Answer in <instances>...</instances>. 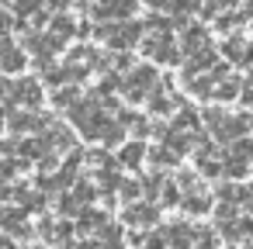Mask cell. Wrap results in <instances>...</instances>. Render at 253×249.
Listing matches in <instances>:
<instances>
[{
  "label": "cell",
  "mask_w": 253,
  "mask_h": 249,
  "mask_svg": "<svg viewBox=\"0 0 253 249\" xmlns=\"http://www.w3.org/2000/svg\"><path fill=\"white\" fill-rule=\"evenodd\" d=\"M153 80H156V73L153 70H135V76H132V97H142V90H149L153 87Z\"/></svg>",
  "instance_id": "obj_1"
},
{
  "label": "cell",
  "mask_w": 253,
  "mask_h": 249,
  "mask_svg": "<svg viewBox=\"0 0 253 249\" xmlns=\"http://www.w3.org/2000/svg\"><path fill=\"white\" fill-rule=\"evenodd\" d=\"M39 4H42V0H18V11H21V14H28V11H32V7H39Z\"/></svg>",
  "instance_id": "obj_5"
},
{
  "label": "cell",
  "mask_w": 253,
  "mask_h": 249,
  "mask_svg": "<svg viewBox=\"0 0 253 249\" xmlns=\"http://www.w3.org/2000/svg\"><path fill=\"white\" fill-rule=\"evenodd\" d=\"M70 32H73V21H70V18H56V35H63V38H66Z\"/></svg>",
  "instance_id": "obj_4"
},
{
  "label": "cell",
  "mask_w": 253,
  "mask_h": 249,
  "mask_svg": "<svg viewBox=\"0 0 253 249\" xmlns=\"http://www.w3.org/2000/svg\"><path fill=\"white\" fill-rule=\"evenodd\" d=\"M153 218H156L153 208H132V211H128V221H132V225H149Z\"/></svg>",
  "instance_id": "obj_3"
},
{
  "label": "cell",
  "mask_w": 253,
  "mask_h": 249,
  "mask_svg": "<svg viewBox=\"0 0 253 249\" xmlns=\"http://www.w3.org/2000/svg\"><path fill=\"white\" fill-rule=\"evenodd\" d=\"M149 4H156V7H167V0H149Z\"/></svg>",
  "instance_id": "obj_6"
},
{
  "label": "cell",
  "mask_w": 253,
  "mask_h": 249,
  "mask_svg": "<svg viewBox=\"0 0 253 249\" xmlns=\"http://www.w3.org/2000/svg\"><path fill=\"white\" fill-rule=\"evenodd\" d=\"M21 56H18V49H0V70H21Z\"/></svg>",
  "instance_id": "obj_2"
},
{
  "label": "cell",
  "mask_w": 253,
  "mask_h": 249,
  "mask_svg": "<svg viewBox=\"0 0 253 249\" xmlns=\"http://www.w3.org/2000/svg\"><path fill=\"white\" fill-rule=\"evenodd\" d=\"M250 249H253V246H250Z\"/></svg>",
  "instance_id": "obj_7"
}]
</instances>
